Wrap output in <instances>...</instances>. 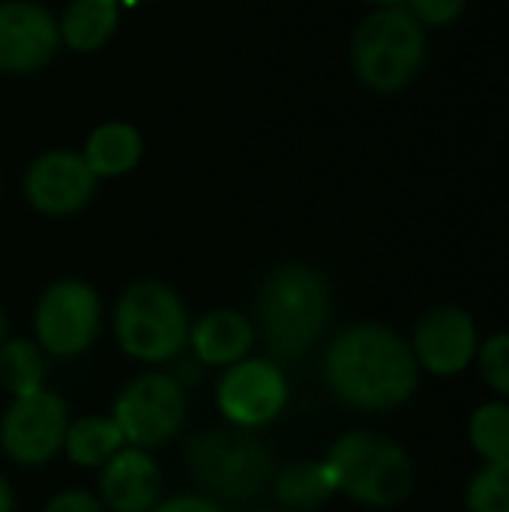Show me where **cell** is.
<instances>
[{
	"label": "cell",
	"mask_w": 509,
	"mask_h": 512,
	"mask_svg": "<svg viewBox=\"0 0 509 512\" xmlns=\"http://www.w3.org/2000/svg\"><path fill=\"white\" fill-rule=\"evenodd\" d=\"M324 381L339 402L357 411H393L414 396L420 366L411 345L396 330L360 321L330 342Z\"/></svg>",
	"instance_id": "6da1fadb"
},
{
	"label": "cell",
	"mask_w": 509,
	"mask_h": 512,
	"mask_svg": "<svg viewBox=\"0 0 509 512\" xmlns=\"http://www.w3.org/2000/svg\"><path fill=\"white\" fill-rule=\"evenodd\" d=\"M330 285L309 264H282L267 273L258 291V330L282 363L303 360L330 321Z\"/></svg>",
	"instance_id": "7a4b0ae2"
},
{
	"label": "cell",
	"mask_w": 509,
	"mask_h": 512,
	"mask_svg": "<svg viewBox=\"0 0 509 512\" xmlns=\"http://www.w3.org/2000/svg\"><path fill=\"white\" fill-rule=\"evenodd\" d=\"M192 480L213 501L249 504L261 498L279 471L276 453L249 429H207L186 444Z\"/></svg>",
	"instance_id": "3957f363"
},
{
	"label": "cell",
	"mask_w": 509,
	"mask_h": 512,
	"mask_svg": "<svg viewBox=\"0 0 509 512\" xmlns=\"http://www.w3.org/2000/svg\"><path fill=\"white\" fill-rule=\"evenodd\" d=\"M324 462L336 480V492H345L366 507H396L414 489L411 456L378 432L360 429L342 435Z\"/></svg>",
	"instance_id": "277c9868"
},
{
	"label": "cell",
	"mask_w": 509,
	"mask_h": 512,
	"mask_svg": "<svg viewBox=\"0 0 509 512\" xmlns=\"http://www.w3.org/2000/svg\"><path fill=\"white\" fill-rule=\"evenodd\" d=\"M189 312L165 282H135L114 306V336L138 363H168L189 345Z\"/></svg>",
	"instance_id": "5b68a950"
},
{
	"label": "cell",
	"mask_w": 509,
	"mask_h": 512,
	"mask_svg": "<svg viewBox=\"0 0 509 512\" xmlns=\"http://www.w3.org/2000/svg\"><path fill=\"white\" fill-rule=\"evenodd\" d=\"M360 81L378 93H396L414 81L426 60L423 24L405 6L375 9L354 30L351 45Z\"/></svg>",
	"instance_id": "8992f818"
},
{
	"label": "cell",
	"mask_w": 509,
	"mask_h": 512,
	"mask_svg": "<svg viewBox=\"0 0 509 512\" xmlns=\"http://www.w3.org/2000/svg\"><path fill=\"white\" fill-rule=\"evenodd\" d=\"M111 420L120 426L129 447L156 450L183 429L186 393L174 375L144 372L120 390Z\"/></svg>",
	"instance_id": "52a82bcc"
},
{
	"label": "cell",
	"mask_w": 509,
	"mask_h": 512,
	"mask_svg": "<svg viewBox=\"0 0 509 512\" xmlns=\"http://www.w3.org/2000/svg\"><path fill=\"white\" fill-rule=\"evenodd\" d=\"M102 324V303L99 294L78 279H60L48 285L33 312L36 345L60 360L84 354Z\"/></svg>",
	"instance_id": "ba28073f"
},
{
	"label": "cell",
	"mask_w": 509,
	"mask_h": 512,
	"mask_svg": "<svg viewBox=\"0 0 509 512\" xmlns=\"http://www.w3.org/2000/svg\"><path fill=\"white\" fill-rule=\"evenodd\" d=\"M69 429L66 405L51 390H36L30 396H15L0 420L3 453L24 468H42L63 450Z\"/></svg>",
	"instance_id": "9c48e42d"
},
{
	"label": "cell",
	"mask_w": 509,
	"mask_h": 512,
	"mask_svg": "<svg viewBox=\"0 0 509 512\" xmlns=\"http://www.w3.org/2000/svg\"><path fill=\"white\" fill-rule=\"evenodd\" d=\"M288 378L270 360H240L225 369L216 393L222 417L237 429H261L288 408Z\"/></svg>",
	"instance_id": "30bf717a"
},
{
	"label": "cell",
	"mask_w": 509,
	"mask_h": 512,
	"mask_svg": "<svg viewBox=\"0 0 509 512\" xmlns=\"http://www.w3.org/2000/svg\"><path fill=\"white\" fill-rule=\"evenodd\" d=\"M477 327L474 318L459 306H435L414 327V360L420 369L453 378L462 375L477 357Z\"/></svg>",
	"instance_id": "8fae6325"
},
{
	"label": "cell",
	"mask_w": 509,
	"mask_h": 512,
	"mask_svg": "<svg viewBox=\"0 0 509 512\" xmlns=\"http://www.w3.org/2000/svg\"><path fill=\"white\" fill-rule=\"evenodd\" d=\"M60 42L57 21L48 9L30 0L0 3V69L9 75H30L42 69Z\"/></svg>",
	"instance_id": "7c38bea8"
},
{
	"label": "cell",
	"mask_w": 509,
	"mask_h": 512,
	"mask_svg": "<svg viewBox=\"0 0 509 512\" xmlns=\"http://www.w3.org/2000/svg\"><path fill=\"white\" fill-rule=\"evenodd\" d=\"M93 189L96 174L90 171L84 156L72 150H51L39 156L24 177L27 201L45 216L78 213L90 201Z\"/></svg>",
	"instance_id": "4fadbf2b"
},
{
	"label": "cell",
	"mask_w": 509,
	"mask_h": 512,
	"mask_svg": "<svg viewBox=\"0 0 509 512\" xmlns=\"http://www.w3.org/2000/svg\"><path fill=\"white\" fill-rule=\"evenodd\" d=\"M162 495V471L147 450L123 447L102 465L99 504L111 512H153Z\"/></svg>",
	"instance_id": "5bb4252c"
},
{
	"label": "cell",
	"mask_w": 509,
	"mask_h": 512,
	"mask_svg": "<svg viewBox=\"0 0 509 512\" xmlns=\"http://www.w3.org/2000/svg\"><path fill=\"white\" fill-rule=\"evenodd\" d=\"M189 345L201 366L228 369V366L246 360V354L252 351L255 327L246 315H240L234 309H213L192 324Z\"/></svg>",
	"instance_id": "9a60e30c"
},
{
	"label": "cell",
	"mask_w": 509,
	"mask_h": 512,
	"mask_svg": "<svg viewBox=\"0 0 509 512\" xmlns=\"http://www.w3.org/2000/svg\"><path fill=\"white\" fill-rule=\"evenodd\" d=\"M270 489L285 510L306 512L318 510L330 495H336V480H333L327 462L300 459V462L279 468Z\"/></svg>",
	"instance_id": "2e32d148"
},
{
	"label": "cell",
	"mask_w": 509,
	"mask_h": 512,
	"mask_svg": "<svg viewBox=\"0 0 509 512\" xmlns=\"http://www.w3.org/2000/svg\"><path fill=\"white\" fill-rule=\"evenodd\" d=\"M84 162L96 177H120L132 171L141 159V135L129 123H102L90 132L84 147Z\"/></svg>",
	"instance_id": "e0dca14e"
},
{
	"label": "cell",
	"mask_w": 509,
	"mask_h": 512,
	"mask_svg": "<svg viewBox=\"0 0 509 512\" xmlns=\"http://www.w3.org/2000/svg\"><path fill=\"white\" fill-rule=\"evenodd\" d=\"M120 0H75L66 6L57 30L72 51H96L117 30Z\"/></svg>",
	"instance_id": "ac0fdd59"
},
{
	"label": "cell",
	"mask_w": 509,
	"mask_h": 512,
	"mask_svg": "<svg viewBox=\"0 0 509 512\" xmlns=\"http://www.w3.org/2000/svg\"><path fill=\"white\" fill-rule=\"evenodd\" d=\"M126 447L120 426L111 417H81L69 423L63 450L78 468H102L111 456Z\"/></svg>",
	"instance_id": "d6986e66"
},
{
	"label": "cell",
	"mask_w": 509,
	"mask_h": 512,
	"mask_svg": "<svg viewBox=\"0 0 509 512\" xmlns=\"http://www.w3.org/2000/svg\"><path fill=\"white\" fill-rule=\"evenodd\" d=\"M45 357L30 339H6L0 345V387L15 396L45 390Z\"/></svg>",
	"instance_id": "ffe728a7"
},
{
	"label": "cell",
	"mask_w": 509,
	"mask_h": 512,
	"mask_svg": "<svg viewBox=\"0 0 509 512\" xmlns=\"http://www.w3.org/2000/svg\"><path fill=\"white\" fill-rule=\"evenodd\" d=\"M468 438L486 462L509 459V405L489 402L477 408L468 426Z\"/></svg>",
	"instance_id": "44dd1931"
},
{
	"label": "cell",
	"mask_w": 509,
	"mask_h": 512,
	"mask_svg": "<svg viewBox=\"0 0 509 512\" xmlns=\"http://www.w3.org/2000/svg\"><path fill=\"white\" fill-rule=\"evenodd\" d=\"M468 512H509V459L486 462L468 483Z\"/></svg>",
	"instance_id": "7402d4cb"
},
{
	"label": "cell",
	"mask_w": 509,
	"mask_h": 512,
	"mask_svg": "<svg viewBox=\"0 0 509 512\" xmlns=\"http://www.w3.org/2000/svg\"><path fill=\"white\" fill-rule=\"evenodd\" d=\"M480 372L495 393L509 396V333H495L480 345Z\"/></svg>",
	"instance_id": "603a6c76"
},
{
	"label": "cell",
	"mask_w": 509,
	"mask_h": 512,
	"mask_svg": "<svg viewBox=\"0 0 509 512\" xmlns=\"http://www.w3.org/2000/svg\"><path fill=\"white\" fill-rule=\"evenodd\" d=\"M408 3H411V15L420 24H432V27L453 24L468 6V0H408Z\"/></svg>",
	"instance_id": "cb8c5ba5"
},
{
	"label": "cell",
	"mask_w": 509,
	"mask_h": 512,
	"mask_svg": "<svg viewBox=\"0 0 509 512\" xmlns=\"http://www.w3.org/2000/svg\"><path fill=\"white\" fill-rule=\"evenodd\" d=\"M45 512H102V504L96 495H90L84 489H66L48 501Z\"/></svg>",
	"instance_id": "d4e9b609"
},
{
	"label": "cell",
	"mask_w": 509,
	"mask_h": 512,
	"mask_svg": "<svg viewBox=\"0 0 509 512\" xmlns=\"http://www.w3.org/2000/svg\"><path fill=\"white\" fill-rule=\"evenodd\" d=\"M153 512H225L219 507V501L207 498V495H174L171 501L156 504Z\"/></svg>",
	"instance_id": "484cf974"
},
{
	"label": "cell",
	"mask_w": 509,
	"mask_h": 512,
	"mask_svg": "<svg viewBox=\"0 0 509 512\" xmlns=\"http://www.w3.org/2000/svg\"><path fill=\"white\" fill-rule=\"evenodd\" d=\"M15 510V495L6 483V477L0 474V512H12Z\"/></svg>",
	"instance_id": "4316f807"
},
{
	"label": "cell",
	"mask_w": 509,
	"mask_h": 512,
	"mask_svg": "<svg viewBox=\"0 0 509 512\" xmlns=\"http://www.w3.org/2000/svg\"><path fill=\"white\" fill-rule=\"evenodd\" d=\"M366 3H375L378 9H393V6H402V3H408V0H366Z\"/></svg>",
	"instance_id": "83f0119b"
},
{
	"label": "cell",
	"mask_w": 509,
	"mask_h": 512,
	"mask_svg": "<svg viewBox=\"0 0 509 512\" xmlns=\"http://www.w3.org/2000/svg\"><path fill=\"white\" fill-rule=\"evenodd\" d=\"M6 342V312H3V306H0V345Z\"/></svg>",
	"instance_id": "f1b7e54d"
},
{
	"label": "cell",
	"mask_w": 509,
	"mask_h": 512,
	"mask_svg": "<svg viewBox=\"0 0 509 512\" xmlns=\"http://www.w3.org/2000/svg\"><path fill=\"white\" fill-rule=\"evenodd\" d=\"M264 512H291V510H285V507H282V510H264Z\"/></svg>",
	"instance_id": "f546056e"
},
{
	"label": "cell",
	"mask_w": 509,
	"mask_h": 512,
	"mask_svg": "<svg viewBox=\"0 0 509 512\" xmlns=\"http://www.w3.org/2000/svg\"><path fill=\"white\" fill-rule=\"evenodd\" d=\"M123 3H138V0H123Z\"/></svg>",
	"instance_id": "4dcf8cb0"
}]
</instances>
